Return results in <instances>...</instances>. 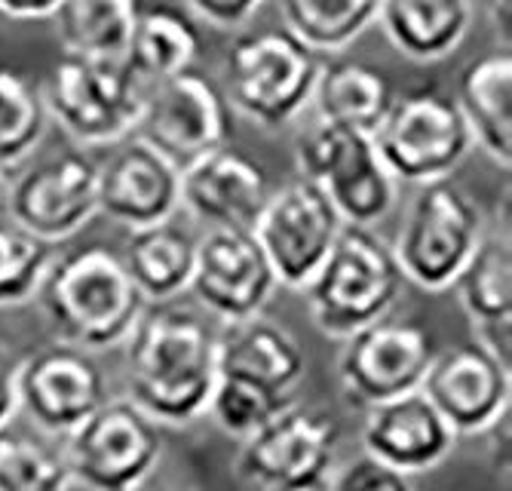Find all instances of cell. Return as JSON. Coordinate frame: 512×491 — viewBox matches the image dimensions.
Segmentation results:
<instances>
[{"mask_svg":"<svg viewBox=\"0 0 512 491\" xmlns=\"http://www.w3.org/2000/svg\"><path fill=\"white\" fill-rule=\"evenodd\" d=\"M71 485L126 491L142 485L163 458L157 421L132 399H105L71 433H65Z\"/></svg>","mask_w":512,"mask_h":491,"instance_id":"10","label":"cell"},{"mask_svg":"<svg viewBox=\"0 0 512 491\" xmlns=\"http://www.w3.org/2000/svg\"><path fill=\"white\" fill-rule=\"evenodd\" d=\"M341 225L344 218L338 215L329 194L310 178L298 175L270 191L252 225V234L273 267L276 283L304 289L322 258L329 255Z\"/></svg>","mask_w":512,"mask_h":491,"instance_id":"13","label":"cell"},{"mask_svg":"<svg viewBox=\"0 0 512 491\" xmlns=\"http://www.w3.org/2000/svg\"><path fill=\"white\" fill-rule=\"evenodd\" d=\"M56 243L37 237L10 212L0 215V307L25 304L37 295L46 267L56 258Z\"/></svg>","mask_w":512,"mask_h":491,"instance_id":"32","label":"cell"},{"mask_svg":"<svg viewBox=\"0 0 512 491\" xmlns=\"http://www.w3.org/2000/svg\"><path fill=\"white\" fill-rule=\"evenodd\" d=\"M37 298L56 338L86 350L123 344L148 304L132 283L120 252L102 243L53 258Z\"/></svg>","mask_w":512,"mask_h":491,"instance_id":"2","label":"cell"},{"mask_svg":"<svg viewBox=\"0 0 512 491\" xmlns=\"http://www.w3.org/2000/svg\"><path fill=\"white\" fill-rule=\"evenodd\" d=\"M188 7L215 28H237L264 7V0H188Z\"/></svg>","mask_w":512,"mask_h":491,"instance_id":"35","label":"cell"},{"mask_svg":"<svg viewBox=\"0 0 512 491\" xmlns=\"http://www.w3.org/2000/svg\"><path fill=\"white\" fill-rule=\"evenodd\" d=\"M488 16L494 31L503 37V47H509V0H488Z\"/></svg>","mask_w":512,"mask_h":491,"instance_id":"38","label":"cell"},{"mask_svg":"<svg viewBox=\"0 0 512 491\" xmlns=\"http://www.w3.org/2000/svg\"><path fill=\"white\" fill-rule=\"evenodd\" d=\"M457 289L463 314L476 326L512 320V249L509 231H482L473 255L451 283Z\"/></svg>","mask_w":512,"mask_h":491,"instance_id":"27","label":"cell"},{"mask_svg":"<svg viewBox=\"0 0 512 491\" xmlns=\"http://www.w3.org/2000/svg\"><path fill=\"white\" fill-rule=\"evenodd\" d=\"M0 194H4V169H0Z\"/></svg>","mask_w":512,"mask_h":491,"instance_id":"39","label":"cell"},{"mask_svg":"<svg viewBox=\"0 0 512 491\" xmlns=\"http://www.w3.org/2000/svg\"><path fill=\"white\" fill-rule=\"evenodd\" d=\"M7 212L43 240H68L99 212V163L80 148L34 163L13 182Z\"/></svg>","mask_w":512,"mask_h":491,"instance_id":"15","label":"cell"},{"mask_svg":"<svg viewBox=\"0 0 512 491\" xmlns=\"http://www.w3.org/2000/svg\"><path fill=\"white\" fill-rule=\"evenodd\" d=\"M341 427L313 406H283L261 427L243 436L237 476L270 491L325 488L338 461Z\"/></svg>","mask_w":512,"mask_h":491,"instance_id":"9","label":"cell"},{"mask_svg":"<svg viewBox=\"0 0 512 491\" xmlns=\"http://www.w3.org/2000/svg\"><path fill=\"white\" fill-rule=\"evenodd\" d=\"M132 132L184 169L234 139V114L221 86L191 65L145 86V105Z\"/></svg>","mask_w":512,"mask_h":491,"instance_id":"11","label":"cell"},{"mask_svg":"<svg viewBox=\"0 0 512 491\" xmlns=\"http://www.w3.org/2000/svg\"><path fill=\"white\" fill-rule=\"evenodd\" d=\"M71 485L59 445L10 421L0 424V491H59Z\"/></svg>","mask_w":512,"mask_h":491,"instance_id":"30","label":"cell"},{"mask_svg":"<svg viewBox=\"0 0 512 491\" xmlns=\"http://www.w3.org/2000/svg\"><path fill=\"white\" fill-rule=\"evenodd\" d=\"M283 406H289V393H276L270 387H261V384L237 378V375H218L215 387L209 393L206 415L227 436L243 439Z\"/></svg>","mask_w":512,"mask_h":491,"instance_id":"33","label":"cell"},{"mask_svg":"<svg viewBox=\"0 0 512 491\" xmlns=\"http://www.w3.org/2000/svg\"><path fill=\"white\" fill-rule=\"evenodd\" d=\"M454 102L479 145L500 166L512 163V56L509 47L467 62L457 74Z\"/></svg>","mask_w":512,"mask_h":491,"instance_id":"22","label":"cell"},{"mask_svg":"<svg viewBox=\"0 0 512 491\" xmlns=\"http://www.w3.org/2000/svg\"><path fill=\"white\" fill-rule=\"evenodd\" d=\"M46 114L80 145H114L132 136L145 86L123 59L62 53L43 86Z\"/></svg>","mask_w":512,"mask_h":491,"instance_id":"6","label":"cell"},{"mask_svg":"<svg viewBox=\"0 0 512 491\" xmlns=\"http://www.w3.org/2000/svg\"><path fill=\"white\" fill-rule=\"evenodd\" d=\"M411 485V476L390 467L387 461L368 455L362 449V455L350 458L347 464L335 467L325 488H335V491H384V488H393V491H402Z\"/></svg>","mask_w":512,"mask_h":491,"instance_id":"34","label":"cell"},{"mask_svg":"<svg viewBox=\"0 0 512 491\" xmlns=\"http://www.w3.org/2000/svg\"><path fill=\"white\" fill-rule=\"evenodd\" d=\"M298 175L316 182L335 203L344 225H378L396 203V178L387 172L371 132L313 120L295 142Z\"/></svg>","mask_w":512,"mask_h":491,"instance_id":"8","label":"cell"},{"mask_svg":"<svg viewBox=\"0 0 512 491\" xmlns=\"http://www.w3.org/2000/svg\"><path fill=\"white\" fill-rule=\"evenodd\" d=\"M482 231L485 221L479 203L445 175L417 185L393 252L405 280L427 292H442L473 255Z\"/></svg>","mask_w":512,"mask_h":491,"instance_id":"7","label":"cell"},{"mask_svg":"<svg viewBox=\"0 0 512 491\" xmlns=\"http://www.w3.org/2000/svg\"><path fill=\"white\" fill-rule=\"evenodd\" d=\"M402 283L393 243L368 225H341L329 255L304 283V295L316 329L329 338H347L393 310Z\"/></svg>","mask_w":512,"mask_h":491,"instance_id":"3","label":"cell"},{"mask_svg":"<svg viewBox=\"0 0 512 491\" xmlns=\"http://www.w3.org/2000/svg\"><path fill=\"white\" fill-rule=\"evenodd\" d=\"M215 363L218 375H237L276 393H292L307 372L301 344L261 314L230 320L215 332Z\"/></svg>","mask_w":512,"mask_h":491,"instance_id":"21","label":"cell"},{"mask_svg":"<svg viewBox=\"0 0 512 491\" xmlns=\"http://www.w3.org/2000/svg\"><path fill=\"white\" fill-rule=\"evenodd\" d=\"M16 372H19V356L13 344L0 335V424L10 421L19 409L16 396Z\"/></svg>","mask_w":512,"mask_h":491,"instance_id":"36","label":"cell"},{"mask_svg":"<svg viewBox=\"0 0 512 491\" xmlns=\"http://www.w3.org/2000/svg\"><path fill=\"white\" fill-rule=\"evenodd\" d=\"M203 50L200 28L175 7H142L129 37L123 62L129 71L151 86L184 68H191Z\"/></svg>","mask_w":512,"mask_h":491,"instance_id":"26","label":"cell"},{"mask_svg":"<svg viewBox=\"0 0 512 491\" xmlns=\"http://www.w3.org/2000/svg\"><path fill=\"white\" fill-rule=\"evenodd\" d=\"M142 0H59L50 19L65 53L123 59Z\"/></svg>","mask_w":512,"mask_h":491,"instance_id":"28","label":"cell"},{"mask_svg":"<svg viewBox=\"0 0 512 491\" xmlns=\"http://www.w3.org/2000/svg\"><path fill=\"white\" fill-rule=\"evenodd\" d=\"M178 206L181 169L135 132L105 163H99V212L117 225H126L129 231L145 228L172 218Z\"/></svg>","mask_w":512,"mask_h":491,"instance_id":"18","label":"cell"},{"mask_svg":"<svg viewBox=\"0 0 512 491\" xmlns=\"http://www.w3.org/2000/svg\"><path fill=\"white\" fill-rule=\"evenodd\" d=\"M421 390L454 433H482L509 409L512 372L479 341L451 344L433 353Z\"/></svg>","mask_w":512,"mask_h":491,"instance_id":"17","label":"cell"},{"mask_svg":"<svg viewBox=\"0 0 512 491\" xmlns=\"http://www.w3.org/2000/svg\"><path fill=\"white\" fill-rule=\"evenodd\" d=\"M371 142L387 172L408 185L451 175L473 148L470 126L454 96L433 83L411 86L402 93L396 89L387 114L371 129Z\"/></svg>","mask_w":512,"mask_h":491,"instance_id":"5","label":"cell"},{"mask_svg":"<svg viewBox=\"0 0 512 491\" xmlns=\"http://www.w3.org/2000/svg\"><path fill=\"white\" fill-rule=\"evenodd\" d=\"M276 274L246 228H209L197 240L191 292L221 323L261 314L276 289Z\"/></svg>","mask_w":512,"mask_h":491,"instance_id":"16","label":"cell"},{"mask_svg":"<svg viewBox=\"0 0 512 491\" xmlns=\"http://www.w3.org/2000/svg\"><path fill=\"white\" fill-rule=\"evenodd\" d=\"M126 387L154 421L191 424L206 415L218 378L215 332L194 310L169 301L145 304L123 338Z\"/></svg>","mask_w":512,"mask_h":491,"instance_id":"1","label":"cell"},{"mask_svg":"<svg viewBox=\"0 0 512 491\" xmlns=\"http://www.w3.org/2000/svg\"><path fill=\"white\" fill-rule=\"evenodd\" d=\"M381 0H279L286 28L316 53H335L378 19Z\"/></svg>","mask_w":512,"mask_h":491,"instance_id":"29","label":"cell"},{"mask_svg":"<svg viewBox=\"0 0 512 491\" xmlns=\"http://www.w3.org/2000/svg\"><path fill=\"white\" fill-rule=\"evenodd\" d=\"M270 191L264 163L230 142L181 169V203L209 228L252 231Z\"/></svg>","mask_w":512,"mask_h":491,"instance_id":"19","label":"cell"},{"mask_svg":"<svg viewBox=\"0 0 512 491\" xmlns=\"http://www.w3.org/2000/svg\"><path fill=\"white\" fill-rule=\"evenodd\" d=\"M341 341L338 378L344 399L356 409L417 390L433 353L439 350L436 335L424 323L396 317L390 310Z\"/></svg>","mask_w":512,"mask_h":491,"instance_id":"12","label":"cell"},{"mask_svg":"<svg viewBox=\"0 0 512 491\" xmlns=\"http://www.w3.org/2000/svg\"><path fill=\"white\" fill-rule=\"evenodd\" d=\"M396 96L393 77L362 59H332L322 62L310 105L319 120H332L371 132L387 114Z\"/></svg>","mask_w":512,"mask_h":491,"instance_id":"24","label":"cell"},{"mask_svg":"<svg viewBox=\"0 0 512 491\" xmlns=\"http://www.w3.org/2000/svg\"><path fill=\"white\" fill-rule=\"evenodd\" d=\"M59 0H0V13L10 19H50Z\"/></svg>","mask_w":512,"mask_h":491,"instance_id":"37","label":"cell"},{"mask_svg":"<svg viewBox=\"0 0 512 491\" xmlns=\"http://www.w3.org/2000/svg\"><path fill=\"white\" fill-rule=\"evenodd\" d=\"M375 22L402 56L436 62L463 43L473 7L470 0H381Z\"/></svg>","mask_w":512,"mask_h":491,"instance_id":"23","label":"cell"},{"mask_svg":"<svg viewBox=\"0 0 512 491\" xmlns=\"http://www.w3.org/2000/svg\"><path fill=\"white\" fill-rule=\"evenodd\" d=\"M46 117L37 86L19 68L0 62V169L22 163L40 145Z\"/></svg>","mask_w":512,"mask_h":491,"instance_id":"31","label":"cell"},{"mask_svg":"<svg viewBox=\"0 0 512 491\" xmlns=\"http://www.w3.org/2000/svg\"><path fill=\"white\" fill-rule=\"evenodd\" d=\"M362 412V449L408 476L433 470L454 449V427L439 415L421 387Z\"/></svg>","mask_w":512,"mask_h":491,"instance_id":"20","label":"cell"},{"mask_svg":"<svg viewBox=\"0 0 512 491\" xmlns=\"http://www.w3.org/2000/svg\"><path fill=\"white\" fill-rule=\"evenodd\" d=\"M194 255L197 240L175 221L163 218L145 228H132L120 258L145 301H172L191 286Z\"/></svg>","mask_w":512,"mask_h":491,"instance_id":"25","label":"cell"},{"mask_svg":"<svg viewBox=\"0 0 512 491\" xmlns=\"http://www.w3.org/2000/svg\"><path fill=\"white\" fill-rule=\"evenodd\" d=\"M319 65V53L286 25L243 31L224 53L221 93L258 126L279 129L310 105Z\"/></svg>","mask_w":512,"mask_h":491,"instance_id":"4","label":"cell"},{"mask_svg":"<svg viewBox=\"0 0 512 491\" xmlns=\"http://www.w3.org/2000/svg\"><path fill=\"white\" fill-rule=\"evenodd\" d=\"M16 396L40 430L65 436L108 399V378L92 350L56 341L19 360Z\"/></svg>","mask_w":512,"mask_h":491,"instance_id":"14","label":"cell"}]
</instances>
